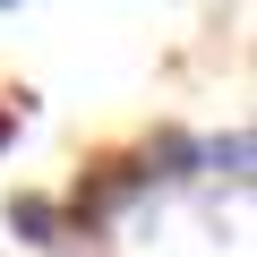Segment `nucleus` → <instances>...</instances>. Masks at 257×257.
<instances>
[{
    "label": "nucleus",
    "mask_w": 257,
    "mask_h": 257,
    "mask_svg": "<svg viewBox=\"0 0 257 257\" xmlns=\"http://www.w3.org/2000/svg\"><path fill=\"white\" fill-rule=\"evenodd\" d=\"M9 231L26 248H60V206L52 197H9Z\"/></svg>",
    "instance_id": "obj_1"
},
{
    "label": "nucleus",
    "mask_w": 257,
    "mask_h": 257,
    "mask_svg": "<svg viewBox=\"0 0 257 257\" xmlns=\"http://www.w3.org/2000/svg\"><path fill=\"white\" fill-rule=\"evenodd\" d=\"M197 163H206V172H223V180L240 189V180H248V128H231V138H214V146H206Z\"/></svg>",
    "instance_id": "obj_2"
},
{
    "label": "nucleus",
    "mask_w": 257,
    "mask_h": 257,
    "mask_svg": "<svg viewBox=\"0 0 257 257\" xmlns=\"http://www.w3.org/2000/svg\"><path fill=\"white\" fill-rule=\"evenodd\" d=\"M0 138H9V120H0Z\"/></svg>",
    "instance_id": "obj_3"
},
{
    "label": "nucleus",
    "mask_w": 257,
    "mask_h": 257,
    "mask_svg": "<svg viewBox=\"0 0 257 257\" xmlns=\"http://www.w3.org/2000/svg\"><path fill=\"white\" fill-rule=\"evenodd\" d=\"M0 9H9V0H0Z\"/></svg>",
    "instance_id": "obj_4"
}]
</instances>
